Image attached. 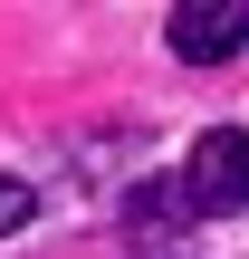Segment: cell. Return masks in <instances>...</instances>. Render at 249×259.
Segmentation results:
<instances>
[{
	"mask_svg": "<svg viewBox=\"0 0 249 259\" xmlns=\"http://www.w3.org/2000/svg\"><path fill=\"white\" fill-rule=\"evenodd\" d=\"M29 211H38V192H29L19 173H0V240H10V231H29Z\"/></svg>",
	"mask_w": 249,
	"mask_h": 259,
	"instance_id": "3957f363",
	"label": "cell"
},
{
	"mask_svg": "<svg viewBox=\"0 0 249 259\" xmlns=\"http://www.w3.org/2000/svg\"><path fill=\"white\" fill-rule=\"evenodd\" d=\"M163 38H173L182 67H221V58L249 48V0H182V10L163 19Z\"/></svg>",
	"mask_w": 249,
	"mask_h": 259,
	"instance_id": "7a4b0ae2",
	"label": "cell"
},
{
	"mask_svg": "<svg viewBox=\"0 0 249 259\" xmlns=\"http://www.w3.org/2000/svg\"><path fill=\"white\" fill-rule=\"evenodd\" d=\"M163 259H173V250H163Z\"/></svg>",
	"mask_w": 249,
	"mask_h": 259,
	"instance_id": "277c9868",
	"label": "cell"
},
{
	"mask_svg": "<svg viewBox=\"0 0 249 259\" xmlns=\"http://www.w3.org/2000/svg\"><path fill=\"white\" fill-rule=\"evenodd\" d=\"M173 192H182V211H202V221H221V211H249V135H240V125H211V135L182 154Z\"/></svg>",
	"mask_w": 249,
	"mask_h": 259,
	"instance_id": "6da1fadb",
	"label": "cell"
}]
</instances>
